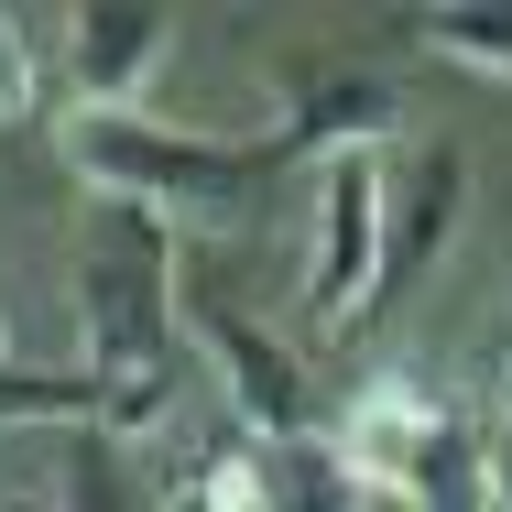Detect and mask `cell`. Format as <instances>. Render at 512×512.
Masks as SVG:
<instances>
[{
    "instance_id": "cell-7",
    "label": "cell",
    "mask_w": 512,
    "mask_h": 512,
    "mask_svg": "<svg viewBox=\"0 0 512 512\" xmlns=\"http://www.w3.org/2000/svg\"><path fill=\"white\" fill-rule=\"evenodd\" d=\"M404 120V88L382 66H327L295 88V109L273 120V153L284 164H338V153H382V131Z\"/></svg>"
},
{
    "instance_id": "cell-1",
    "label": "cell",
    "mask_w": 512,
    "mask_h": 512,
    "mask_svg": "<svg viewBox=\"0 0 512 512\" xmlns=\"http://www.w3.org/2000/svg\"><path fill=\"white\" fill-rule=\"evenodd\" d=\"M77 327H88V404L99 436H153L175 404V229L109 207L77 251Z\"/></svg>"
},
{
    "instance_id": "cell-2",
    "label": "cell",
    "mask_w": 512,
    "mask_h": 512,
    "mask_svg": "<svg viewBox=\"0 0 512 512\" xmlns=\"http://www.w3.org/2000/svg\"><path fill=\"white\" fill-rule=\"evenodd\" d=\"M66 164L99 186L109 207H142V218H218L251 186L284 175L273 131H164V120H66Z\"/></svg>"
},
{
    "instance_id": "cell-14",
    "label": "cell",
    "mask_w": 512,
    "mask_h": 512,
    "mask_svg": "<svg viewBox=\"0 0 512 512\" xmlns=\"http://www.w3.org/2000/svg\"><path fill=\"white\" fill-rule=\"evenodd\" d=\"M0 360H11V316H0Z\"/></svg>"
},
{
    "instance_id": "cell-12",
    "label": "cell",
    "mask_w": 512,
    "mask_h": 512,
    "mask_svg": "<svg viewBox=\"0 0 512 512\" xmlns=\"http://www.w3.org/2000/svg\"><path fill=\"white\" fill-rule=\"evenodd\" d=\"M0 512H66L55 491H0Z\"/></svg>"
},
{
    "instance_id": "cell-11",
    "label": "cell",
    "mask_w": 512,
    "mask_h": 512,
    "mask_svg": "<svg viewBox=\"0 0 512 512\" xmlns=\"http://www.w3.org/2000/svg\"><path fill=\"white\" fill-rule=\"evenodd\" d=\"M44 99V77H33V33H22V11H0V120H33Z\"/></svg>"
},
{
    "instance_id": "cell-4",
    "label": "cell",
    "mask_w": 512,
    "mask_h": 512,
    "mask_svg": "<svg viewBox=\"0 0 512 512\" xmlns=\"http://www.w3.org/2000/svg\"><path fill=\"white\" fill-rule=\"evenodd\" d=\"M458 425H469V414L447 404V393H425V382H404V371H382V382H360L349 404L327 414V458L349 469V491L425 502V480H436V458L458 447Z\"/></svg>"
},
{
    "instance_id": "cell-5",
    "label": "cell",
    "mask_w": 512,
    "mask_h": 512,
    "mask_svg": "<svg viewBox=\"0 0 512 512\" xmlns=\"http://www.w3.org/2000/svg\"><path fill=\"white\" fill-rule=\"evenodd\" d=\"M186 327H197V349L218 360V382H229V414H240V436L251 447H295V436H327V404H316L306 360L262 327V316H240L218 284H186L175 295Z\"/></svg>"
},
{
    "instance_id": "cell-13",
    "label": "cell",
    "mask_w": 512,
    "mask_h": 512,
    "mask_svg": "<svg viewBox=\"0 0 512 512\" xmlns=\"http://www.w3.org/2000/svg\"><path fill=\"white\" fill-rule=\"evenodd\" d=\"M175 512H218V502H207V491H197V480H186V491H175Z\"/></svg>"
},
{
    "instance_id": "cell-3",
    "label": "cell",
    "mask_w": 512,
    "mask_h": 512,
    "mask_svg": "<svg viewBox=\"0 0 512 512\" xmlns=\"http://www.w3.org/2000/svg\"><path fill=\"white\" fill-rule=\"evenodd\" d=\"M382 197H393L382 153L316 164V229H306V284H295L306 338H360L371 284H382Z\"/></svg>"
},
{
    "instance_id": "cell-8",
    "label": "cell",
    "mask_w": 512,
    "mask_h": 512,
    "mask_svg": "<svg viewBox=\"0 0 512 512\" xmlns=\"http://www.w3.org/2000/svg\"><path fill=\"white\" fill-rule=\"evenodd\" d=\"M458 207H469V164H458V153H425L404 186L382 197V284H371V316H360V338H371V327H382V316H393L414 284H425V262L447 251Z\"/></svg>"
},
{
    "instance_id": "cell-9",
    "label": "cell",
    "mask_w": 512,
    "mask_h": 512,
    "mask_svg": "<svg viewBox=\"0 0 512 512\" xmlns=\"http://www.w3.org/2000/svg\"><path fill=\"white\" fill-rule=\"evenodd\" d=\"M404 44H425L436 66H469L512 88V0H436V11H404Z\"/></svg>"
},
{
    "instance_id": "cell-6",
    "label": "cell",
    "mask_w": 512,
    "mask_h": 512,
    "mask_svg": "<svg viewBox=\"0 0 512 512\" xmlns=\"http://www.w3.org/2000/svg\"><path fill=\"white\" fill-rule=\"evenodd\" d=\"M175 44H186V22L153 11V0H99V11H77V22H66V88H77L66 120H131Z\"/></svg>"
},
{
    "instance_id": "cell-10",
    "label": "cell",
    "mask_w": 512,
    "mask_h": 512,
    "mask_svg": "<svg viewBox=\"0 0 512 512\" xmlns=\"http://www.w3.org/2000/svg\"><path fill=\"white\" fill-rule=\"evenodd\" d=\"M251 512H360V491L327 458V436H295V447H251Z\"/></svg>"
}]
</instances>
